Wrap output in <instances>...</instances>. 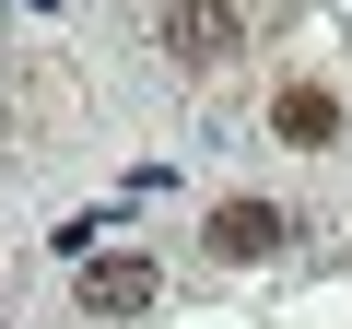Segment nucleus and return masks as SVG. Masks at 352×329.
I'll use <instances>...</instances> for the list:
<instances>
[{
	"instance_id": "obj_1",
	"label": "nucleus",
	"mask_w": 352,
	"mask_h": 329,
	"mask_svg": "<svg viewBox=\"0 0 352 329\" xmlns=\"http://www.w3.org/2000/svg\"><path fill=\"white\" fill-rule=\"evenodd\" d=\"M247 36H235V0H176V12H164V59L176 71H223Z\"/></svg>"
},
{
	"instance_id": "obj_4",
	"label": "nucleus",
	"mask_w": 352,
	"mask_h": 329,
	"mask_svg": "<svg viewBox=\"0 0 352 329\" xmlns=\"http://www.w3.org/2000/svg\"><path fill=\"white\" fill-rule=\"evenodd\" d=\"M282 247V200H223L212 212V259H270Z\"/></svg>"
},
{
	"instance_id": "obj_2",
	"label": "nucleus",
	"mask_w": 352,
	"mask_h": 329,
	"mask_svg": "<svg viewBox=\"0 0 352 329\" xmlns=\"http://www.w3.org/2000/svg\"><path fill=\"white\" fill-rule=\"evenodd\" d=\"M270 141L329 153V141H340V94H329V83H282V94H270Z\"/></svg>"
},
{
	"instance_id": "obj_3",
	"label": "nucleus",
	"mask_w": 352,
	"mask_h": 329,
	"mask_svg": "<svg viewBox=\"0 0 352 329\" xmlns=\"http://www.w3.org/2000/svg\"><path fill=\"white\" fill-rule=\"evenodd\" d=\"M153 294V259H82V317H141Z\"/></svg>"
}]
</instances>
